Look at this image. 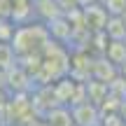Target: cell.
<instances>
[{"label": "cell", "instance_id": "obj_1", "mask_svg": "<svg viewBox=\"0 0 126 126\" xmlns=\"http://www.w3.org/2000/svg\"><path fill=\"white\" fill-rule=\"evenodd\" d=\"M105 59L114 65H124L126 63V40H110V45L105 47Z\"/></svg>", "mask_w": 126, "mask_h": 126}, {"label": "cell", "instance_id": "obj_2", "mask_svg": "<svg viewBox=\"0 0 126 126\" xmlns=\"http://www.w3.org/2000/svg\"><path fill=\"white\" fill-rule=\"evenodd\" d=\"M49 126H75V119H72V112L65 108H54L49 112V119H47Z\"/></svg>", "mask_w": 126, "mask_h": 126}, {"label": "cell", "instance_id": "obj_3", "mask_svg": "<svg viewBox=\"0 0 126 126\" xmlns=\"http://www.w3.org/2000/svg\"><path fill=\"white\" fill-rule=\"evenodd\" d=\"M105 9L110 16H126V0H105Z\"/></svg>", "mask_w": 126, "mask_h": 126}]
</instances>
